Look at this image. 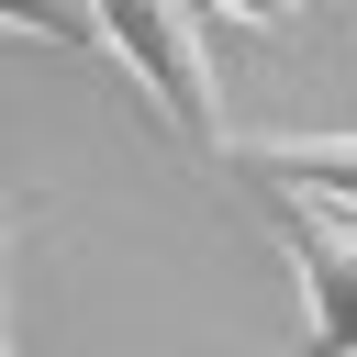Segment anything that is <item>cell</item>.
<instances>
[{"instance_id":"obj_1","label":"cell","mask_w":357,"mask_h":357,"mask_svg":"<svg viewBox=\"0 0 357 357\" xmlns=\"http://www.w3.org/2000/svg\"><path fill=\"white\" fill-rule=\"evenodd\" d=\"M89 22H100V56L134 67L145 100L178 123V145L234 156V134H223V78H212V45H201V11H190V0H89Z\"/></svg>"},{"instance_id":"obj_2","label":"cell","mask_w":357,"mask_h":357,"mask_svg":"<svg viewBox=\"0 0 357 357\" xmlns=\"http://www.w3.org/2000/svg\"><path fill=\"white\" fill-rule=\"evenodd\" d=\"M279 245L301 268V357H357V212L279 201Z\"/></svg>"},{"instance_id":"obj_3","label":"cell","mask_w":357,"mask_h":357,"mask_svg":"<svg viewBox=\"0 0 357 357\" xmlns=\"http://www.w3.org/2000/svg\"><path fill=\"white\" fill-rule=\"evenodd\" d=\"M234 167H245L268 201L357 212V123H335V134H257V145H234Z\"/></svg>"},{"instance_id":"obj_4","label":"cell","mask_w":357,"mask_h":357,"mask_svg":"<svg viewBox=\"0 0 357 357\" xmlns=\"http://www.w3.org/2000/svg\"><path fill=\"white\" fill-rule=\"evenodd\" d=\"M0 33H33V45H67V56H100L89 0H0Z\"/></svg>"},{"instance_id":"obj_5","label":"cell","mask_w":357,"mask_h":357,"mask_svg":"<svg viewBox=\"0 0 357 357\" xmlns=\"http://www.w3.org/2000/svg\"><path fill=\"white\" fill-rule=\"evenodd\" d=\"M190 11H223V22H245V33H290V22H301V0H190Z\"/></svg>"},{"instance_id":"obj_6","label":"cell","mask_w":357,"mask_h":357,"mask_svg":"<svg viewBox=\"0 0 357 357\" xmlns=\"http://www.w3.org/2000/svg\"><path fill=\"white\" fill-rule=\"evenodd\" d=\"M0 357H22V335H11V290H0Z\"/></svg>"},{"instance_id":"obj_7","label":"cell","mask_w":357,"mask_h":357,"mask_svg":"<svg viewBox=\"0 0 357 357\" xmlns=\"http://www.w3.org/2000/svg\"><path fill=\"white\" fill-rule=\"evenodd\" d=\"M0 234H11V201H0Z\"/></svg>"}]
</instances>
